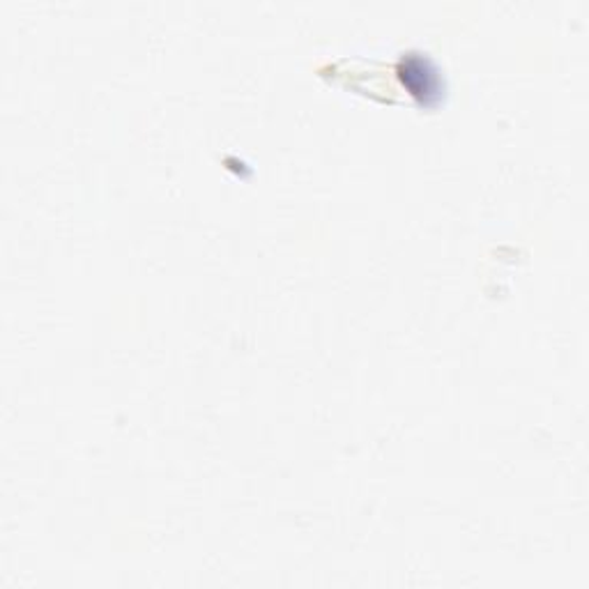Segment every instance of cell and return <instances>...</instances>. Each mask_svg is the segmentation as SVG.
<instances>
[{"label":"cell","instance_id":"obj_1","mask_svg":"<svg viewBox=\"0 0 589 589\" xmlns=\"http://www.w3.org/2000/svg\"><path fill=\"white\" fill-rule=\"evenodd\" d=\"M401 77L407 90L421 102V106H434L440 100V77L428 58L419 54L403 56Z\"/></svg>","mask_w":589,"mask_h":589}]
</instances>
